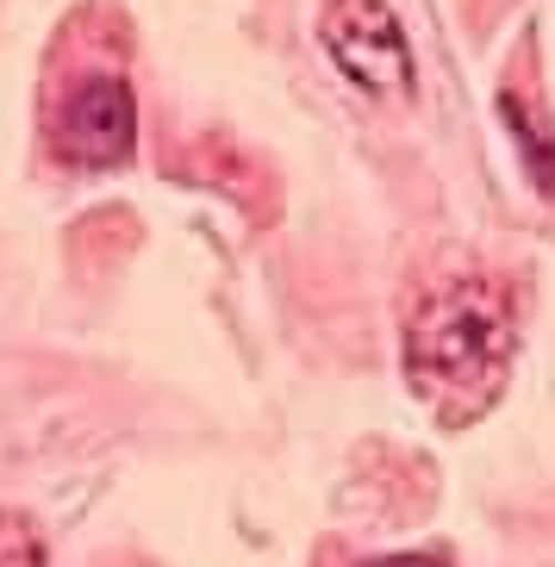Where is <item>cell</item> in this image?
<instances>
[{"instance_id": "cell-1", "label": "cell", "mask_w": 555, "mask_h": 567, "mask_svg": "<svg viewBox=\"0 0 555 567\" xmlns=\"http://www.w3.org/2000/svg\"><path fill=\"white\" fill-rule=\"evenodd\" d=\"M512 306L487 281L431 287L405 318V386L443 431H469L512 381Z\"/></svg>"}, {"instance_id": "cell-2", "label": "cell", "mask_w": 555, "mask_h": 567, "mask_svg": "<svg viewBox=\"0 0 555 567\" xmlns=\"http://www.w3.org/2000/svg\"><path fill=\"white\" fill-rule=\"evenodd\" d=\"M319 38H325V56L362 94H374V101L412 94V51H405V32L388 0H331L319 19Z\"/></svg>"}, {"instance_id": "cell-3", "label": "cell", "mask_w": 555, "mask_h": 567, "mask_svg": "<svg viewBox=\"0 0 555 567\" xmlns=\"http://www.w3.org/2000/svg\"><path fill=\"white\" fill-rule=\"evenodd\" d=\"M137 144V94L125 75H88L56 106V151L82 168H119Z\"/></svg>"}, {"instance_id": "cell-4", "label": "cell", "mask_w": 555, "mask_h": 567, "mask_svg": "<svg viewBox=\"0 0 555 567\" xmlns=\"http://www.w3.org/2000/svg\"><path fill=\"white\" fill-rule=\"evenodd\" d=\"M0 567H44V536L25 512H0Z\"/></svg>"}, {"instance_id": "cell-5", "label": "cell", "mask_w": 555, "mask_h": 567, "mask_svg": "<svg viewBox=\"0 0 555 567\" xmlns=\"http://www.w3.org/2000/svg\"><path fill=\"white\" fill-rule=\"evenodd\" d=\"M362 567H443L438 555H381V561H362Z\"/></svg>"}]
</instances>
